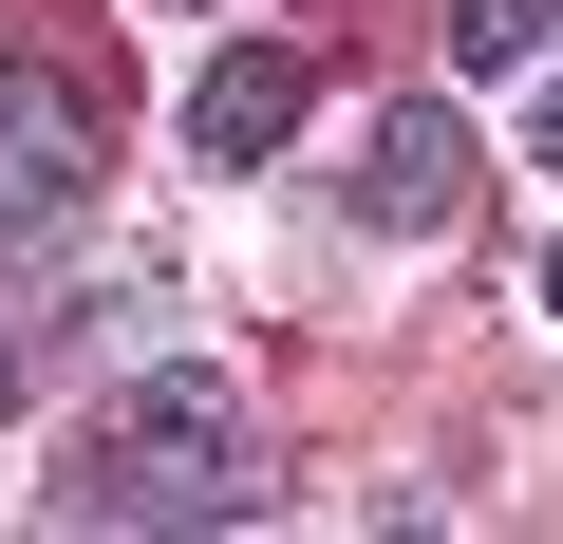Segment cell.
Listing matches in <instances>:
<instances>
[{
  "label": "cell",
  "mask_w": 563,
  "mask_h": 544,
  "mask_svg": "<svg viewBox=\"0 0 563 544\" xmlns=\"http://www.w3.org/2000/svg\"><path fill=\"white\" fill-rule=\"evenodd\" d=\"M263 507V413H244V376H151V395H113L95 432H76V469H57V525H244Z\"/></svg>",
  "instance_id": "6da1fadb"
},
{
  "label": "cell",
  "mask_w": 563,
  "mask_h": 544,
  "mask_svg": "<svg viewBox=\"0 0 563 544\" xmlns=\"http://www.w3.org/2000/svg\"><path fill=\"white\" fill-rule=\"evenodd\" d=\"M113 169V95L57 76V57H0V263H38Z\"/></svg>",
  "instance_id": "7a4b0ae2"
},
{
  "label": "cell",
  "mask_w": 563,
  "mask_h": 544,
  "mask_svg": "<svg viewBox=\"0 0 563 544\" xmlns=\"http://www.w3.org/2000/svg\"><path fill=\"white\" fill-rule=\"evenodd\" d=\"M357 225H413V244H432V225H470V132H451L432 95H395V113H376V151H357Z\"/></svg>",
  "instance_id": "3957f363"
},
{
  "label": "cell",
  "mask_w": 563,
  "mask_h": 544,
  "mask_svg": "<svg viewBox=\"0 0 563 544\" xmlns=\"http://www.w3.org/2000/svg\"><path fill=\"white\" fill-rule=\"evenodd\" d=\"M301 95H320V57H301V38H244V57H207V76H188V151H207V169H244V151L301 132Z\"/></svg>",
  "instance_id": "277c9868"
},
{
  "label": "cell",
  "mask_w": 563,
  "mask_h": 544,
  "mask_svg": "<svg viewBox=\"0 0 563 544\" xmlns=\"http://www.w3.org/2000/svg\"><path fill=\"white\" fill-rule=\"evenodd\" d=\"M544 38H563V0H451V57L470 76H526Z\"/></svg>",
  "instance_id": "5b68a950"
},
{
  "label": "cell",
  "mask_w": 563,
  "mask_h": 544,
  "mask_svg": "<svg viewBox=\"0 0 563 544\" xmlns=\"http://www.w3.org/2000/svg\"><path fill=\"white\" fill-rule=\"evenodd\" d=\"M526 151H544V169H563V76H544V132H526Z\"/></svg>",
  "instance_id": "8992f818"
},
{
  "label": "cell",
  "mask_w": 563,
  "mask_h": 544,
  "mask_svg": "<svg viewBox=\"0 0 563 544\" xmlns=\"http://www.w3.org/2000/svg\"><path fill=\"white\" fill-rule=\"evenodd\" d=\"M544 320H563V263H544Z\"/></svg>",
  "instance_id": "52a82bcc"
}]
</instances>
